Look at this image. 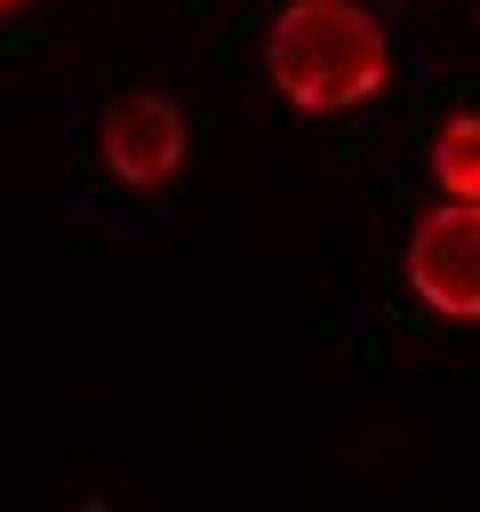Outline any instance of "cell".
Here are the masks:
<instances>
[{
  "label": "cell",
  "instance_id": "3",
  "mask_svg": "<svg viewBox=\"0 0 480 512\" xmlns=\"http://www.w3.org/2000/svg\"><path fill=\"white\" fill-rule=\"evenodd\" d=\"M96 144H104V168H112L128 192H160V184L184 168V144H192V128H184V112H176L168 96L136 88V96H112V104H104V128H96Z\"/></svg>",
  "mask_w": 480,
  "mask_h": 512
},
{
  "label": "cell",
  "instance_id": "1",
  "mask_svg": "<svg viewBox=\"0 0 480 512\" xmlns=\"http://www.w3.org/2000/svg\"><path fill=\"white\" fill-rule=\"evenodd\" d=\"M264 72L296 112H352L392 80V32L360 0H288L264 24Z\"/></svg>",
  "mask_w": 480,
  "mask_h": 512
},
{
  "label": "cell",
  "instance_id": "4",
  "mask_svg": "<svg viewBox=\"0 0 480 512\" xmlns=\"http://www.w3.org/2000/svg\"><path fill=\"white\" fill-rule=\"evenodd\" d=\"M432 184L448 200H480V112H448L432 136Z\"/></svg>",
  "mask_w": 480,
  "mask_h": 512
},
{
  "label": "cell",
  "instance_id": "5",
  "mask_svg": "<svg viewBox=\"0 0 480 512\" xmlns=\"http://www.w3.org/2000/svg\"><path fill=\"white\" fill-rule=\"evenodd\" d=\"M8 8H24V0H0V16H8Z\"/></svg>",
  "mask_w": 480,
  "mask_h": 512
},
{
  "label": "cell",
  "instance_id": "2",
  "mask_svg": "<svg viewBox=\"0 0 480 512\" xmlns=\"http://www.w3.org/2000/svg\"><path fill=\"white\" fill-rule=\"evenodd\" d=\"M400 264H408V288H416L424 312L480 320V200H440L408 232Z\"/></svg>",
  "mask_w": 480,
  "mask_h": 512
}]
</instances>
